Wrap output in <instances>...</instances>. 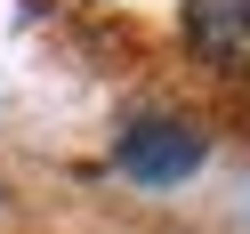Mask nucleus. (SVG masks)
Here are the masks:
<instances>
[{
	"label": "nucleus",
	"instance_id": "f257e3e1",
	"mask_svg": "<svg viewBox=\"0 0 250 234\" xmlns=\"http://www.w3.org/2000/svg\"><path fill=\"white\" fill-rule=\"evenodd\" d=\"M202 153H210V137L194 129V121H169V113H153V121H137V129H121V178H137V186H178V178H194L202 170Z\"/></svg>",
	"mask_w": 250,
	"mask_h": 234
},
{
	"label": "nucleus",
	"instance_id": "f03ea898",
	"mask_svg": "<svg viewBox=\"0 0 250 234\" xmlns=\"http://www.w3.org/2000/svg\"><path fill=\"white\" fill-rule=\"evenodd\" d=\"M186 41L202 65L250 81V0H186Z\"/></svg>",
	"mask_w": 250,
	"mask_h": 234
}]
</instances>
